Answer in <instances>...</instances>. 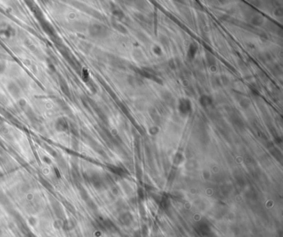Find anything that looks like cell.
Instances as JSON below:
<instances>
[{"mask_svg":"<svg viewBox=\"0 0 283 237\" xmlns=\"http://www.w3.org/2000/svg\"><path fill=\"white\" fill-rule=\"evenodd\" d=\"M90 33L93 35V36H100L101 33H103V27L99 25H93L92 27H90Z\"/></svg>","mask_w":283,"mask_h":237,"instance_id":"cell-1","label":"cell"},{"mask_svg":"<svg viewBox=\"0 0 283 237\" xmlns=\"http://www.w3.org/2000/svg\"><path fill=\"white\" fill-rule=\"evenodd\" d=\"M8 89L10 91V93L14 95V96H18L20 94H21V91H20V89L18 88L16 84L14 83H10L9 85H8Z\"/></svg>","mask_w":283,"mask_h":237,"instance_id":"cell-2","label":"cell"},{"mask_svg":"<svg viewBox=\"0 0 283 237\" xmlns=\"http://www.w3.org/2000/svg\"><path fill=\"white\" fill-rule=\"evenodd\" d=\"M60 86H61V89H62V90L63 91V93L65 95H70V91H69V88L67 86V83H66V81L64 80H62V79L60 81Z\"/></svg>","mask_w":283,"mask_h":237,"instance_id":"cell-3","label":"cell"},{"mask_svg":"<svg viewBox=\"0 0 283 237\" xmlns=\"http://www.w3.org/2000/svg\"><path fill=\"white\" fill-rule=\"evenodd\" d=\"M4 68H5V65H3V63L0 62V72H2V71L4 70Z\"/></svg>","mask_w":283,"mask_h":237,"instance_id":"cell-4","label":"cell"}]
</instances>
